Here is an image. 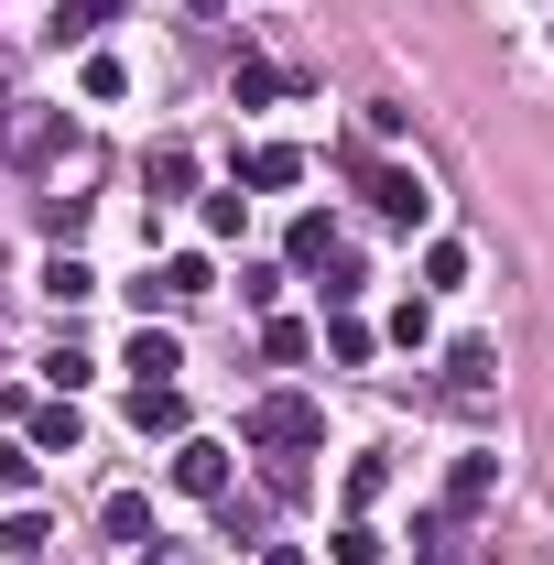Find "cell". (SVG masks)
Here are the masks:
<instances>
[{
  "label": "cell",
  "instance_id": "cell-1",
  "mask_svg": "<svg viewBox=\"0 0 554 565\" xmlns=\"http://www.w3.org/2000/svg\"><path fill=\"white\" fill-rule=\"evenodd\" d=\"M239 435H251V446H262V457H305V446H316V435H327V414H316V403H305V392H262V403H251V414H239Z\"/></svg>",
  "mask_w": 554,
  "mask_h": 565
},
{
  "label": "cell",
  "instance_id": "cell-2",
  "mask_svg": "<svg viewBox=\"0 0 554 565\" xmlns=\"http://www.w3.org/2000/svg\"><path fill=\"white\" fill-rule=\"evenodd\" d=\"M489 381H500V349H489V338H457V349H446V381H435V403L489 414Z\"/></svg>",
  "mask_w": 554,
  "mask_h": 565
},
{
  "label": "cell",
  "instance_id": "cell-3",
  "mask_svg": "<svg viewBox=\"0 0 554 565\" xmlns=\"http://www.w3.org/2000/svg\"><path fill=\"white\" fill-rule=\"evenodd\" d=\"M55 141H66V109H11V120H0V163L44 174V163H55Z\"/></svg>",
  "mask_w": 554,
  "mask_h": 565
},
{
  "label": "cell",
  "instance_id": "cell-4",
  "mask_svg": "<svg viewBox=\"0 0 554 565\" xmlns=\"http://www.w3.org/2000/svg\"><path fill=\"white\" fill-rule=\"evenodd\" d=\"M359 196L392 217V228H424V207H435V196H424V174H403V163H359Z\"/></svg>",
  "mask_w": 554,
  "mask_h": 565
},
{
  "label": "cell",
  "instance_id": "cell-5",
  "mask_svg": "<svg viewBox=\"0 0 554 565\" xmlns=\"http://www.w3.org/2000/svg\"><path fill=\"white\" fill-rule=\"evenodd\" d=\"M217 294V273L207 262H196V250H174V262H163V273L141 282V305H163V316H196V305H207Z\"/></svg>",
  "mask_w": 554,
  "mask_h": 565
},
{
  "label": "cell",
  "instance_id": "cell-6",
  "mask_svg": "<svg viewBox=\"0 0 554 565\" xmlns=\"http://www.w3.org/2000/svg\"><path fill=\"white\" fill-rule=\"evenodd\" d=\"M174 490H185V500H228V446L185 435V446H174Z\"/></svg>",
  "mask_w": 554,
  "mask_h": 565
},
{
  "label": "cell",
  "instance_id": "cell-7",
  "mask_svg": "<svg viewBox=\"0 0 554 565\" xmlns=\"http://www.w3.org/2000/svg\"><path fill=\"white\" fill-rule=\"evenodd\" d=\"M131 424L141 435H185V392L174 381H131Z\"/></svg>",
  "mask_w": 554,
  "mask_h": 565
},
{
  "label": "cell",
  "instance_id": "cell-8",
  "mask_svg": "<svg viewBox=\"0 0 554 565\" xmlns=\"http://www.w3.org/2000/svg\"><path fill=\"white\" fill-rule=\"evenodd\" d=\"M120 370H131V381H174V370H185V349H174V327H141Z\"/></svg>",
  "mask_w": 554,
  "mask_h": 565
},
{
  "label": "cell",
  "instance_id": "cell-9",
  "mask_svg": "<svg viewBox=\"0 0 554 565\" xmlns=\"http://www.w3.org/2000/svg\"><path fill=\"white\" fill-rule=\"evenodd\" d=\"M489 490H500V468H489V457H457V479H446V522L489 511Z\"/></svg>",
  "mask_w": 554,
  "mask_h": 565
},
{
  "label": "cell",
  "instance_id": "cell-10",
  "mask_svg": "<svg viewBox=\"0 0 554 565\" xmlns=\"http://www.w3.org/2000/svg\"><path fill=\"white\" fill-rule=\"evenodd\" d=\"M251 185H262V196L305 185V152H294V141H262V152H251Z\"/></svg>",
  "mask_w": 554,
  "mask_h": 565
},
{
  "label": "cell",
  "instance_id": "cell-11",
  "mask_svg": "<svg viewBox=\"0 0 554 565\" xmlns=\"http://www.w3.org/2000/svg\"><path fill=\"white\" fill-rule=\"evenodd\" d=\"M76 435H87L76 403H44V414H33V457H76Z\"/></svg>",
  "mask_w": 554,
  "mask_h": 565
},
{
  "label": "cell",
  "instance_id": "cell-12",
  "mask_svg": "<svg viewBox=\"0 0 554 565\" xmlns=\"http://www.w3.org/2000/svg\"><path fill=\"white\" fill-rule=\"evenodd\" d=\"M44 294H55V305H87V294H98V273H87L76 250H55V262H44Z\"/></svg>",
  "mask_w": 554,
  "mask_h": 565
},
{
  "label": "cell",
  "instance_id": "cell-13",
  "mask_svg": "<svg viewBox=\"0 0 554 565\" xmlns=\"http://www.w3.org/2000/svg\"><path fill=\"white\" fill-rule=\"evenodd\" d=\"M98 522H109V544H141V533H152V500H141V490H120L109 511H98Z\"/></svg>",
  "mask_w": 554,
  "mask_h": 565
},
{
  "label": "cell",
  "instance_id": "cell-14",
  "mask_svg": "<svg viewBox=\"0 0 554 565\" xmlns=\"http://www.w3.org/2000/svg\"><path fill=\"white\" fill-rule=\"evenodd\" d=\"M44 544H55V533H44V511H11V522H0V555H22V565H33Z\"/></svg>",
  "mask_w": 554,
  "mask_h": 565
},
{
  "label": "cell",
  "instance_id": "cell-15",
  "mask_svg": "<svg viewBox=\"0 0 554 565\" xmlns=\"http://www.w3.org/2000/svg\"><path fill=\"white\" fill-rule=\"evenodd\" d=\"M381 490H392V457H348V511H370Z\"/></svg>",
  "mask_w": 554,
  "mask_h": 565
},
{
  "label": "cell",
  "instance_id": "cell-16",
  "mask_svg": "<svg viewBox=\"0 0 554 565\" xmlns=\"http://www.w3.org/2000/svg\"><path fill=\"white\" fill-rule=\"evenodd\" d=\"M424 282L457 294V282H468V239H435V250H424Z\"/></svg>",
  "mask_w": 554,
  "mask_h": 565
},
{
  "label": "cell",
  "instance_id": "cell-17",
  "mask_svg": "<svg viewBox=\"0 0 554 565\" xmlns=\"http://www.w3.org/2000/svg\"><path fill=\"white\" fill-rule=\"evenodd\" d=\"M283 87H294V76H283V66H262V55H251V66H239V109H273Z\"/></svg>",
  "mask_w": 554,
  "mask_h": 565
},
{
  "label": "cell",
  "instance_id": "cell-18",
  "mask_svg": "<svg viewBox=\"0 0 554 565\" xmlns=\"http://www.w3.org/2000/svg\"><path fill=\"white\" fill-rule=\"evenodd\" d=\"M327 555H338V565H370V555H381V533H370V522L348 511V522H338V544H327Z\"/></svg>",
  "mask_w": 554,
  "mask_h": 565
},
{
  "label": "cell",
  "instance_id": "cell-19",
  "mask_svg": "<svg viewBox=\"0 0 554 565\" xmlns=\"http://www.w3.org/2000/svg\"><path fill=\"white\" fill-rule=\"evenodd\" d=\"M327 359H338V370H359V359H370V327H359V316H338V327H327Z\"/></svg>",
  "mask_w": 554,
  "mask_h": 565
},
{
  "label": "cell",
  "instance_id": "cell-20",
  "mask_svg": "<svg viewBox=\"0 0 554 565\" xmlns=\"http://www.w3.org/2000/svg\"><path fill=\"white\" fill-rule=\"evenodd\" d=\"M152 185H163V196H185V185H196V152H174V141H163V152H152Z\"/></svg>",
  "mask_w": 554,
  "mask_h": 565
},
{
  "label": "cell",
  "instance_id": "cell-21",
  "mask_svg": "<svg viewBox=\"0 0 554 565\" xmlns=\"http://www.w3.org/2000/svg\"><path fill=\"white\" fill-rule=\"evenodd\" d=\"M327 250H338V228H327V217H294V262H305V273H316V262H327Z\"/></svg>",
  "mask_w": 554,
  "mask_h": 565
},
{
  "label": "cell",
  "instance_id": "cell-22",
  "mask_svg": "<svg viewBox=\"0 0 554 565\" xmlns=\"http://www.w3.org/2000/svg\"><path fill=\"white\" fill-rule=\"evenodd\" d=\"M33 217H44L55 239H76V217H87V196H66V185H55V196H44V207H33Z\"/></svg>",
  "mask_w": 554,
  "mask_h": 565
},
{
  "label": "cell",
  "instance_id": "cell-23",
  "mask_svg": "<svg viewBox=\"0 0 554 565\" xmlns=\"http://www.w3.org/2000/svg\"><path fill=\"white\" fill-rule=\"evenodd\" d=\"M109 11H120V0H66V11H55V33H98Z\"/></svg>",
  "mask_w": 554,
  "mask_h": 565
},
{
  "label": "cell",
  "instance_id": "cell-24",
  "mask_svg": "<svg viewBox=\"0 0 554 565\" xmlns=\"http://www.w3.org/2000/svg\"><path fill=\"white\" fill-rule=\"evenodd\" d=\"M0 490H33V446H0Z\"/></svg>",
  "mask_w": 554,
  "mask_h": 565
},
{
  "label": "cell",
  "instance_id": "cell-25",
  "mask_svg": "<svg viewBox=\"0 0 554 565\" xmlns=\"http://www.w3.org/2000/svg\"><path fill=\"white\" fill-rule=\"evenodd\" d=\"M414 544H424V555H414V565H457V555H446V522H424Z\"/></svg>",
  "mask_w": 554,
  "mask_h": 565
},
{
  "label": "cell",
  "instance_id": "cell-26",
  "mask_svg": "<svg viewBox=\"0 0 554 565\" xmlns=\"http://www.w3.org/2000/svg\"><path fill=\"white\" fill-rule=\"evenodd\" d=\"M141 565H196V555H185V544H163V533H152V544H141Z\"/></svg>",
  "mask_w": 554,
  "mask_h": 565
},
{
  "label": "cell",
  "instance_id": "cell-27",
  "mask_svg": "<svg viewBox=\"0 0 554 565\" xmlns=\"http://www.w3.org/2000/svg\"><path fill=\"white\" fill-rule=\"evenodd\" d=\"M262 565H305V544H262Z\"/></svg>",
  "mask_w": 554,
  "mask_h": 565
},
{
  "label": "cell",
  "instance_id": "cell-28",
  "mask_svg": "<svg viewBox=\"0 0 554 565\" xmlns=\"http://www.w3.org/2000/svg\"><path fill=\"white\" fill-rule=\"evenodd\" d=\"M0 98H11V66H0Z\"/></svg>",
  "mask_w": 554,
  "mask_h": 565
}]
</instances>
